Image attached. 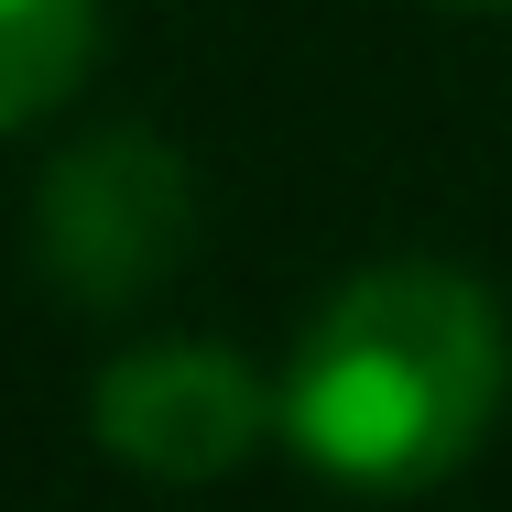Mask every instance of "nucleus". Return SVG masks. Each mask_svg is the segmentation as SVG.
I'll return each mask as SVG.
<instances>
[{"mask_svg":"<svg viewBox=\"0 0 512 512\" xmlns=\"http://www.w3.org/2000/svg\"><path fill=\"white\" fill-rule=\"evenodd\" d=\"M512 382V338L480 273L371 262L349 273L284 371V436L338 491H436L480 458Z\"/></svg>","mask_w":512,"mask_h":512,"instance_id":"f257e3e1","label":"nucleus"},{"mask_svg":"<svg viewBox=\"0 0 512 512\" xmlns=\"http://www.w3.org/2000/svg\"><path fill=\"white\" fill-rule=\"evenodd\" d=\"M33 251L77 306H131L197 251V175L164 131H88L44 197H33Z\"/></svg>","mask_w":512,"mask_h":512,"instance_id":"f03ea898","label":"nucleus"},{"mask_svg":"<svg viewBox=\"0 0 512 512\" xmlns=\"http://www.w3.org/2000/svg\"><path fill=\"white\" fill-rule=\"evenodd\" d=\"M284 425V393L229 349V338H142L120 349L88 393V436L142 480H229L262 436Z\"/></svg>","mask_w":512,"mask_h":512,"instance_id":"7ed1b4c3","label":"nucleus"},{"mask_svg":"<svg viewBox=\"0 0 512 512\" xmlns=\"http://www.w3.org/2000/svg\"><path fill=\"white\" fill-rule=\"evenodd\" d=\"M99 66V0H0V131H33Z\"/></svg>","mask_w":512,"mask_h":512,"instance_id":"20e7f679","label":"nucleus"},{"mask_svg":"<svg viewBox=\"0 0 512 512\" xmlns=\"http://www.w3.org/2000/svg\"><path fill=\"white\" fill-rule=\"evenodd\" d=\"M447 11H512V0H447Z\"/></svg>","mask_w":512,"mask_h":512,"instance_id":"39448f33","label":"nucleus"}]
</instances>
